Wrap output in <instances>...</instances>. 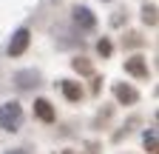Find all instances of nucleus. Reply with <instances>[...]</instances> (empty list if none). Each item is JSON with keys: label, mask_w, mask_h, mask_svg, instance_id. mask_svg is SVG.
I'll return each mask as SVG.
<instances>
[{"label": "nucleus", "mask_w": 159, "mask_h": 154, "mask_svg": "<svg viewBox=\"0 0 159 154\" xmlns=\"http://www.w3.org/2000/svg\"><path fill=\"white\" fill-rule=\"evenodd\" d=\"M20 120H23V108H20V103H6L0 106V128L6 131H17L20 128Z\"/></svg>", "instance_id": "nucleus-1"}, {"label": "nucleus", "mask_w": 159, "mask_h": 154, "mask_svg": "<svg viewBox=\"0 0 159 154\" xmlns=\"http://www.w3.org/2000/svg\"><path fill=\"white\" fill-rule=\"evenodd\" d=\"M29 37H31L29 29H17L14 37H11V43H9V54H11V57H20V54L29 49Z\"/></svg>", "instance_id": "nucleus-2"}, {"label": "nucleus", "mask_w": 159, "mask_h": 154, "mask_svg": "<svg viewBox=\"0 0 159 154\" xmlns=\"http://www.w3.org/2000/svg\"><path fill=\"white\" fill-rule=\"evenodd\" d=\"M74 23H77L80 29H94V26H97V17L91 14V9L77 6V9H74Z\"/></svg>", "instance_id": "nucleus-3"}, {"label": "nucleus", "mask_w": 159, "mask_h": 154, "mask_svg": "<svg viewBox=\"0 0 159 154\" xmlns=\"http://www.w3.org/2000/svg\"><path fill=\"white\" fill-rule=\"evenodd\" d=\"M125 71L128 74H134V77H148V66H145V60L142 57H131V60H125Z\"/></svg>", "instance_id": "nucleus-4"}, {"label": "nucleus", "mask_w": 159, "mask_h": 154, "mask_svg": "<svg viewBox=\"0 0 159 154\" xmlns=\"http://www.w3.org/2000/svg\"><path fill=\"white\" fill-rule=\"evenodd\" d=\"M114 94H116V100H119V103H136V100H139L136 89L122 86V83H116V86H114Z\"/></svg>", "instance_id": "nucleus-5"}, {"label": "nucleus", "mask_w": 159, "mask_h": 154, "mask_svg": "<svg viewBox=\"0 0 159 154\" xmlns=\"http://www.w3.org/2000/svg\"><path fill=\"white\" fill-rule=\"evenodd\" d=\"M14 83H17L20 89H31V86L40 83V74H37V71H17V74H14Z\"/></svg>", "instance_id": "nucleus-6"}, {"label": "nucleus", "mask_w": 159, "mask_h": 154, "mask_svg": "<svg viewBox=\"0 0 159 154\" xmlns=\"http://www.w3.org/2000/svg\"><path fill=\"white\" fill-rule=\"evenodd\" d=\"M34 114H37L43 123H54V108H51L48 100H37V103H34Z\"/></svg>", "instance_id": "nucleus-7"}, {"label": "nucleus", "mask_w": 159, "mask_h": 154, "mask_svg": "<svg viewBox=\"0 0 159 154\" xmlns=\"http://www.w3.org/2000/svg\"><path fill=\"white\" fill-rule=\"evenodd\" d=\"M63 94H66L71 103H77L80 97H83V89H80L77 83H71V80H63Z\"/></svg>", "instance_id": "nucleus-8"}, {"label": "nucleus", "mask_w": 159, "mask_h": 154, "mask_svg": "<svg viewBox=\"0 0 159 154\" xmlns=\"http://www.w3.org/2000/svg\"><path fill=\"white\" fill-rule=\"evenodd\" d=\"M142 20H145L148 26H156V6H145V9H142Z\"/></svg>", "instance_id": "nucleus-9"}, {"label": "nucleus", "mask_w": 159, "mask_h": 154, "mask_svg": "<svg viewBox=\"0 0 159 154\" xmlns=\"http://www.w3.org/2000/svg\"><path fill=\"white\" fill-rule=\"evenodd\" d=\"M71 66H74V69H77L80 74H91V63L85 60V57H77V60H74Z\"/></svg>", "instance_id": "nucleus-10"}, {"label": "nucleus", "mask_w": 159, "mask_h": 154, "mask_svg": "<svg viewBox=\"0 0 159 154\" xmlns=\"http://www.w3.org/2000/svg\"><path fill=\"white\" fill-rule=\"evenodd\" d=\"M97 51L102 54V57H108V54H111V40H105V37H102V40L97 43Z\"/></svg>", "instance_id": "nucleus-11"}, {"label": "nucleus", "mask_w": 159, "mask_h": 154, "mask_svg": "<svg viewBox=\"0 0 159 154\" xmlns=\"http://www.w3.org/2000/svg\"><path fill=\"white\" fill-rule=\"evenodd\" d=\"M145 148H148V151H156V131L145 134Z\"/></svg>", "instance_id": "nucleus-12"}, {"label": "nucleus", "mask_w": 159, "mask_h": 154, "mask_svg": "<svg viewBox=\"0 0 159 154\" xmlns=\"http://www.w3.org/2000/svg\"><path fill=\"white\" fill-rule=\"evenodd\" d=\"M9 154H26V151H23V148H14V151H9Z\"/></svg>", "instance_id": "nucleus-13"}, {"label": "nucleus", "mask_w": 159, "mask_h": 154, "mask_svg": "<svg viewBox=\"0 0 159 154\" xmlns=\"http://www.w3.org/2000/svg\"><path fill=\"white\" fill-rule=\"evenodd\" d=\"M63 154H71V151H63Z\"/></svg>", "instance_id": "nucleus-14"}]
</instances>
